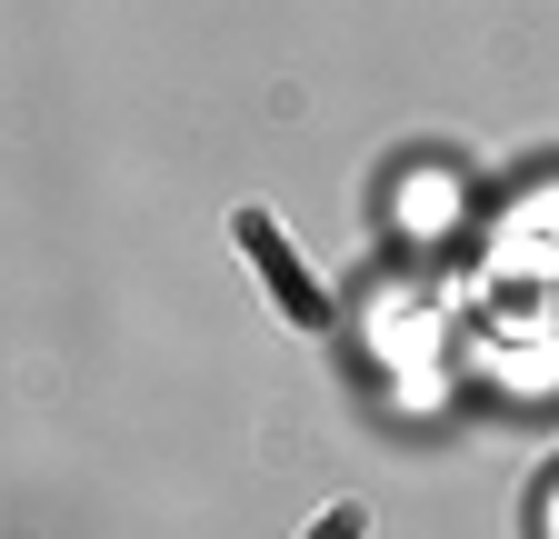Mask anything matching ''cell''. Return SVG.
<instances>
[{
    "label": "cell",
    "instance_id": "3",
    "mask_svg": "<svg viewBox=\"0 0 559 539\" xmlns=\"http://www.w3.org/2000/svg\"><path fill=\"white\" fill-rule=\"evenodd\" d=\"M539 539H559V480H549V500H539Z\"/></svg>",
    "mask_w": 559,
    "mask_h": 539
},
{
    "label": "cell",
    "instance_id": "2",
    "mask_svg": "<svg viewBox=\"0 0 559 539\" xmlns=\"http://www.w3.org/2000/svg\"><path fill=\"white\" fill-rule=\"evenodd\" d=\"M360 529H370V510H360V500H340V510H330L310 539H360Z\"/></svg>",
    "mask_w": 559,
    "mask_h": 539
},
{
    "label": "cell",
    "instance_id": "1",
    "mask_svg": "<svg viewBox=\"0 0 559 539\" xmlns=\"http://www.w3.org/2000/svg\"><path fill=\"white\" fill-rule=\"evenodd\" d=\"M230 230H240V250H250V260H260V270H270V290H280V310H290V320H300V330H320V320H330V300H320V290H310V270H300V260H290V250H280V230H270V211H240V220H230Z\"/></svg>",
    "mask_w": 559,
    "mask_h": 539
}]
</instances>
